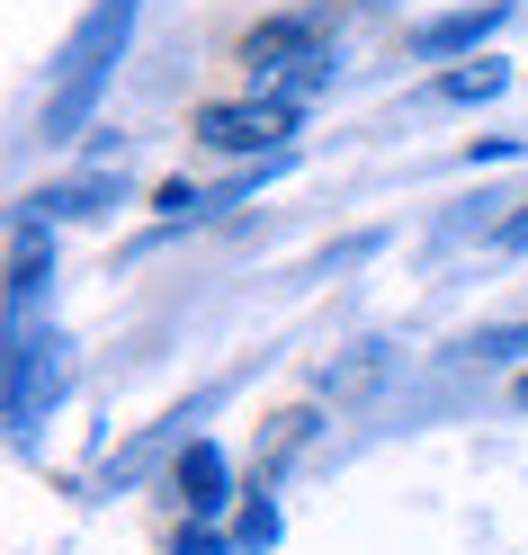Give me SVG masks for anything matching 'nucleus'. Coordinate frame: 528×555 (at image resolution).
<instances>
[{
  "instance_id": "1",
  "label": "nucleus",
  "mask_w": 528,
  "mask_h": 555,
  "mask_svg": "<svg viewBox=\"0 0 528 555\" xmlns=\"http://www.w3.org/2000/svg\"><path fill=\"white\" fill-rule=\"evenodd\" d=\"M134 10L144 0H99V10L63 37V63H54V90H46V108H37V134L46 144H63V134H81V117L99 108V90H108L117 73V54L134 37Z\"/></svg>"
},
{
  "instance_id": "2",
  "label": "nucleus",
  "mask_w": 528,
  "mask_h": 555,
  "mask_svg": "<svg viewBox=\"0 0 528 555\" xmlns=\"http://www.w3.org/2000/svg\"><path fill=\"white\" fill-rule=\"evenodd\" d=\"M242 73H252V99H313L332 81V46H323V27L313 18H269L242 37Z\"/></svg>"
},
{
  "instance_id": "3",
  "label": "nucleus",
  "mask_w": 528,
  "mask_h": 555,
  "mask_svg": "<svg viewBox=\"0 0 528 555\" xmlns=\"http://www.w3.org/2000/svg\"><path fill=\"white\" fill-rule=\"evenodd\" d=\"M287 134H296L287 99H206L197 108V144L216 153H287Z\"/></svg>"
},
{
  "instance_id": "4",
  "label": "nucleus",
  "mask_w": 528,
  "mask_h": 555,
  "mask_svg": "<svg viewBox=\"0 0 528 555\" xmlns=\"http://www.w3.org/2000/svg\"><path fill=\"white\" fill-rule=\"evenodd\" d=\"M170 493L189 502V519L224 511V502H233V457H224L216 439H189V448H180V466H170Z\"/></svg>"
},
{
  "instance_id": "5",
  "label": "nucleus",
  "mask_w": 528,
  "mask_h": 555,
  "mask_svg": "<svg viewBox=\"0 0 528 555\" xmlns=\"http://www.w3.org/2000/svg\"><path fill=\"white\" fill-rule=\"evenodd\" d=\"M502 18H511L502 0H484V10H448V18H421V27H412V54H475Z\"/></svg>"
},
{
  "instance_id": "6",
  "label": "nucleus",
  "mask_w": 528,
  "mask_h": 555,
  "mask_svg": "<svg viewBox=\"0 0 528 555\" xmlns=\"http://www.w3.org/2000/svg\"><path fill=\"white\" fill-rule=\"evenodd\" d=\"M511 90V73H502V63H456V73L439 81V99H448V108H475V99H502Z\"/></svg>"
},
{
  "instance_id": "7",
  "label": "nucleus",
  "mask_w": 528,
  "mask_h": 555,
  "mask_svg": "<svg viewBox=\"0 0 528 555\" xmlns=\"http://www.w3.org/2000/svg\"><path fill=\"white\" fill-rule=\"evenodd\" d=\"M233 546H242V555L278 546V502H269V493H252V502H242V519H233Z\"/></svg>"
},
{
  "instance_id": "8",
  "label": "nucleus",
  "mask_w": 528,
  "mask_h": 555,
  "mask_svg": "<svg viewBox=\"0 0 528 555\" xmlns=\"http://www.w3.org/2000/svg\"><path fill=\"white\" fill-rule=\"evenodd\" d=\"M153 206H162L170 224H189V216H206V189H189V180H170V189H162Z\"/></svg>"
},
{
  "instance_id": "9",
  "label": "nucleus",
  "mask_w": 528,
  "mask_h": 555,
  "mask_svg": "<svg viewBox=\"0 0 528 555\" xmlns=\"http://www.w3.org/2000/svg\"><path fill=\"white\" fill-rule=\"evenodd\" d=\"M502 242H511V251H528V216H511V224H502Z\"/></svg>"
},
{
  "instance_id": "10",
  "label": "nucleus",
  "mask_w": 528,
  "mask_h": 555,
  "mask_svg": "<svg viewBox=\"0 0 528 555\" xmlns=\"http://www.w3.org/2000/svg\"><path fill=\"white\" fill-rule=\"evenodd\" d=\"M519 403H528V376H519Z\"/></svg>"
}]
</instances>
